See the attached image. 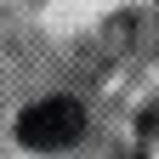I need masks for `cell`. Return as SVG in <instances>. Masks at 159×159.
I'll list each match as a JSON object with an SVG mask.
<instances>
[{"label": "cell", "mask_w": 159, "mask_h": 159, "mask_svg": "<svg viewBox=\"0 0 159 159\" xmlns=\"http://www.w3.org/2000/svg\"><path fill=\"white\" fill-rule=\"evenodd\" d=\"M85 136V108L74 102V97H40L17 114V142L34 148V153H57Z\"/></svg>", "instance_id": "1"}]
</instances>
